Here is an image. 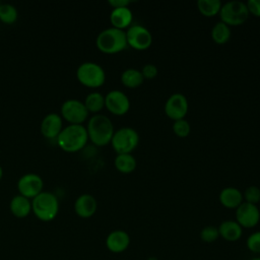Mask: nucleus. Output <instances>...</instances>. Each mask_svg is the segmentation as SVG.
Returning a JSON list of instances; mask_svg holds the SVG:
<instances>
[{"label":"nucleus","instance_id":"1","mask_svg":"<svg viewBox=\"0 0 260 260\" xmlns=\"http://www.w3.org/2000/svg\"><path fill=\"white\" fill-rule=\"evenodd\" d=\"M88 139L96 146H105L111 143L115 129L112 121L105 115H93L87 122Z\"/></svg>","mask_w":260,"mask_h":260},{"label":"nucleus","instance_id":"2","mask_svg":"<svg viewBox=\"0 0 260 260\" xmlns=\"http://www.w3.org/2000/svg\"><path fill=\"white\" fill-rule=\"evenodd\" d=\"M88 141L86 128L83 125L69 124L62 129L57 137L59 147L66 152H76L82 149Z\"/></svg>","mask_w":260,"mask_h":260},{"label":"nucleus","instance_id":"3","mask_svg":"<svg viewBox=\"0 0 260 260\" xmlns=\"http://www.w3.org/2000/svg\"><path fill=\"white\" fill-rule=\"evenodd\" d=\"M98 49L105 54H117L124 51L128 45L125 30L109 27L102 30L95 40Z\"/></svg>","mask_w":260,"mask_h":260},{"label":"nucleus","instance_id":"4","mask_svg":"<svg viewBox=\"0 0 260 260\" xmlns=\"http://www.w3.org/2000/svg\"><path fill=\"white\" fill-rule=\"evenodd\" d=\"M31 211L40 220L51 221L59 212V200L55 194L43 191L32 199Z\"/></svg>","mask_w":260,"mask_h":260},{"label":"nucleus","instance_id":"5","mask_svg":"<svg viewBox=\"0 0 260 260\" xmlns=\"http://www.w3.org/2000/svg\"><path fill=\"white\" fill-rule=\"evenodd\" d=\"M249 11L246 3L242 1H229L221 5L219 11L220 21L231 26H238L247 21L249 18Z\"/></svg>","mask_w":260,"mask_h":260},{"label":"nucleus","instance_id":"6","mask_svg":"<svg viewBox=\"0 0 260 260\" xmlns=\"http://www.w3.org/2000/svg\"><path fill=\"white\" fill-rule=\"evenodd\" d=\"M78 81L87 87L96 88L102 86L106 81V72L104 68L94 62H84L76 70Z\"/></svg>","mask_w":260,"mask_h":260},{"label":"nucleus","instance_id":"7","mask_svg":"<svg viewBox=\"0 0 260 260\" xmlns=\"http://www.w3.org/2000/svg\"><path fill=\"white\" fill-rule=\"evenodd\" d=\"M139 143L137 131L131 127H122L114 132L111 140L113 149L117 154L131 153Z\"/></svg>","mask_w":260,"mask_h":260},{"label":"nucleus","instance_id":"8","mask_svg":"<svg viewBox=\"0 0 260 260\" xmlns=\"http://www.w3.org/2000/svg\"><path fill=\"white\" fill-rule=\"evenodd\" d=\"M125 32L127 45L134 50L144 51L147 50L152 44V35L143 25L132 24Z\"/></svg>","mask_w":260,"mask_h":260},{"label":"nucleus","instance_id":"9","mask_svg":"<svg viewBox=\"0 0 260 260\" xmlns=\"http://www.w3.org/2000/svg\"><path fill=\"white\" fill-rule=\"evenodd\" d=\"M88 114L84 104L75 99L67 100L61 106V116L69 124L82 125L88 118Z\"/></svg>","mask_w":260,"mask_h":260},{"label":"nucleus","instance_id":"10","mask_svg":"<svg viewBox=\"0 0 260 260\" xmlns=\"http://www.w3.org/2000/svg\"><path fill=\"white\" fill-rule=\"evenodd\" d=\"M105 107L115 116H124L130 109V101L123 91L114 89L105 95Z\"/></svg>","mask_w":260,"mask_h":260},{"label":"nucleus","instance_id":"11","mask_svg":"<svg viewBox=\"0 0 260 260\" xmlns=\"http://www.w3.org/2000/svg\"><path fill=\"white\" fill-rule=\"evenodd\" d=\"M189 104L187 98L183 93H173L165 104V114L173 121L185 119L188 113Z\"/></svg>","mask_w":260,"mask_h":260},{"label":"nucleus","instance_id":"12","mask_svg":"<svg viewBox=\"0 0 260 260\" xmlns=\"http://www.w3.org/2000/svg\"><path fill=\"white\" fill-rule=\"evenodd\" d=\"M44 182L41 176L37 174H25L21 176L17 182V189L20 195L34 199L41 192H43Z\"/></svg>","mask_w":260,"mask_h":260},{"label":"nucleus","instance_id":"13","mask_svg":"<svg viewBox=\"0 0 260 260\" xmlns=\"http://www.w3.org/2000/svg\"><path fill=\"white\" fill-rule=\"evenodd\" d=\"M260 220V210L255 204L243 202L236 208V221L243 229H252L258 224Z\"/></svg>","mask_w":260,"mask_h":260},{"label":"nucleus","instance_id":"14","mask_svg":"<svg viewBox=\"0 0 260 260\" xmlns=\"http://www.w3.org/2000/svg\"><path fill=\"white\" fill-rule=\"evenodd\" d=\"M105 244L110 252L120 254L128 249L130 245V236L123 230H115L107 236Z\"/></svg>","mask_w":260,"mask_h":260},{"label":"nucleus","instance_id":"15","mask_svg":"<svg viewBox=\"0 0 260 260\" xmlns=\"http://www.w3.org/2000/svg\"><path fill=\"white\" fill-rule=\"evenodd\" d=\"M62 129V118L56 113L48 114L41 122V133L46 138H57Z\"/></svg>","mask_w":260,"mask_h":260},{"label":"nucleus","instance_id":"16","mask_svg":"<svg viewBox=\"0 0 260 260\" xmlns=\"http://www.w3.org/2000/svg\"><path fill=\"white\" fill-rule=\"evenodd\" d=\"M98 209V202L90 194H81L74 202V211L81 218L91 217Z\"/></svg>","mask_w":260,"mask_h":260},{"label":"nucleus","instance_id":"17","mask_svg":"<svg viewBox=\"0 0 260 260\" xmlns=\"http://www.w3.org/2000/svg\"><path fill=\"white\" fill-rule=\"evenodd\" d=\"M133 14L129 7L113 8L110 14V21L113 27L124 30L132 25Z\"/></svg>","mask_w":260,"mask_h":260},{"label":"nucleus","instance_id":"18","mask_svg":"<svg viewBox=\"0 0 260 260\" xmlns=\"http://www.w3.org/2000/svg\"><path fill=\"white\" fill-rule=\"evenodd\" d=\"M218 199L223 207L230 209H236L244 202L243 193L235 187L223 188L219 193Z\"/></svg>","mask_w":260,"mask_h":260},{"label":"nucleus","instance_id":"19","mask_svg":"<svg viewBox=\"0 0 260 260\" xmlns=\"http://www.w3.org/2000/svg\"><path fill=\"white\" fill-rule=\"evenodd\" d=\"M217 229L219 237L228 242H237L243 235V228L236 220H224Z\"/></svg>","mask_w":260,"mask_h":260},{"label":"nucleus","instance_id":"20","mask_svg":"<svg viewBox=\"0 0 260 260\" xmlns=\"http://www.w3.org/2000/svg\"><path fill=\"white\" fill-rule=\"evenodd\" d=\"M9 208L15 217L24 218L31 212V202L28 198L20 194L15 195L10 201Z\"/></svg>","mask_w":260,"mask_h":260},{"label":"nucleus","instance_id":"21","mask_svg":"<svg viewBox=\"0 0 260 260\" xmlns=\"http://www.w3.org/2000/svg\"><path fill=\"white\" fill-rule=\"evenodd\" d=\"M115 168L118 172L122 174H130L135 171L137 161L134 155L131 153H124V154H117L114 159Z\"/></svg>","mask_w":260,"mask_h":260},{"label":"nucleus","instance_id":"22","mask_svg":"<svg viewBox=\"0 0 260 260\" xmlns=\"http://www.w3.org/2000/svg\"><path fill=\"white\" fill-rule=\"evenodd\" d=\"M144 81L141 71L134 68H128L121 74V82L125 87L136 88L140 86Z\"/></svg>","mask_w":260,"mask_h":260},{"label":"nucleus","instance_id":"23","mask_svg":"<svg viewBox=\"0 0 260 260\" xmlns=\"http://www.w3.org/2000/svg\"><path fill=\"white\" fill-rule=\"evenodd\" d=\"M231 27L222 21L216 22L211 28V39L217 45H224L231 39Z\"/></svg>","mask_w":260,"mask_h":260},{"label":"nucleus","instance_id":"24","mask_svg":"<svg viewBox=\"0 0 260 260\" xmlns=\"http://www.w3.org/2000/svg\"><path fill=\"white\" fill-rule=\"evenodd\" d=\"M222 3L219 0H198L197 9L206 17H212L219 14Z\"/></svg>","mask_w":260,"mask_h":260},{"label":"nucleus","instance_id":"25","mask_svg":"<svg viewBox=\"0 0 260 260\" xmlns=\"http://www.w3.org/2000/svg\"><path fill=\"white\" fill-rule=\"evenodd\" d=\"M83 104L88 113H98L105 108V95L101 92L92 91L86 95Z\"/></svg>","mask_w":260,"mask_h":260},{"label":"nucleus","instance_id":"26","mask_svg":"<svg viewBox=\"0 0 260 260\" xmlns=\"http://www.w3.org/2000/svg\"><path fill=\"white\" fill-rule=\"evenodd\" d=\"M18 12L15 6L11 4H0V20L3 23L11 24L17 19Z\"/></svg>","mask_w":260,"mask_h":260},{"label":"nucleus","instance_id":"27","mask_svg":"<svg viewBox=\"0 0 260 260\" xmlns=\"http://www.w3.org/2000/svg\"><path fill=\"white\" fill-rule=\"evenodd\" d=\"M173 132L180 138L187 137L191 132V126L189 122L185 119L174 121L173 123Z\"/></svg>","mask_w":260,"mask_h":260},{"label":"nucleus","instance_id":"28","mask_svg":"<svg viewBox=\"0 0 260 260\" xmlns=\"http://www.w3.org/2000/svg\"><path fill=\"white\" fill-rule=\"evenodd\" d=\"M219 238L218 229L214 225H206L200 232V239L204 243H213Z\"/></svg>","mask_w":260,"mask_h":260},{"label":"nucleus","instance_id":"29","mask_svg":"<svg viewBox=\"0 0 260 260\" xmlns=\"http://www.w3.org/2000/svg\"><path fill=\"white\" fill-rule=\"evenodd\" d=\"M243 198L245 202L257 205L260 201V188L257 186L248 187L243 193Z\"/></svg>","mask_w":260,"mask_h":260},{"label":"nucleus","instance_id":"30","mask_svg":"<svg viewBox=\"0 0 260 260\" xmlns=\"http://www.w3.org/2000/svg\"><path fill=\"white\" fill-rule=\"evenodd\" d=\"M246 245L248 250H250L251 252L255 254H260V231L252 233L248 237Z\"/></svg>","mask_w":260,"mask_h":260},{"label":"nucleus","instance_id":"31","mask_svg":"<svg viewBox=\"0 0 260 260\" xmlns=\"http://www.w3.org/2000/svg\"><path fill=\"white\" fill-rule=\"evenodd\" d=\"M140 71L144 79H153L158 73V69L154 64H145Z\"/></svg>","mask_w":260,"mask_h":260},{"label":"nucleus","instance_id":"32","mask_svg":"<svg viewBox=\"0 0 260 260\" xmlns=\"http://www.w3.org/2000/svg\"><path fill=\"white\" fill-rule=\"evenodd\" d=\"M246 5L250 14L260 17V0H249Z\"/></svg>","mask_w":260,"mask_h":260},{"label":"nucleus","instance_id":"33","mask_svg":"<svg viewBox=\"0 0 260 260\" xmlns=\"http://www.w3.org/2000/svg\"><path fill=\"white\" fill-rule=\"evenodd\" d=\"M113 8H120V7H129L131 4L130 0H109L108 2Z\"/></svg>","mask_w":260,"mask_h":260},{"label":"nucleus","instance_id":"34","mask_svg":"<svg viewBox=\"0 0 260 260\" xmlns=\"http://www.w3.org/2000/svg\"><path fill=\"white\" fill-rule=\"evenodd\" d=\"M2 176H3V169H2V167L0 166V180L2 179Z\"/></svg>","mask_w":260,"mask_h":260},{"label":"nucleus","instance_id":"35","mask_svg":"<svg viewBox=\"0 0 260 260\" xmlns=\"http://www.w3.org/2000/svg\"><path fill=\"white\" fill-rule=\"evenodd\" d=\"M250 260H260V257H254V258H252Z\"/></svg>","mask_w":260,"mask_h":260},{"label":"nucleus","instance_id":"36","mask_svg":"<svg viewBox=\"0 0 260 260\" xmlns=\"http://www.w3.org/2000/svg\"><path fill=\"white\" fill-rule=\"evenodd\" d=\"M148 260H157V259L154 257H150V258H148Z\"/></svg>","mask_w":260,"mask_h":260}]
</instances>
